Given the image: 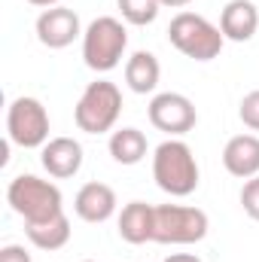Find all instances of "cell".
I'll return each instance as SVG.
<instances>
[{
    "label": "cell",
    "instance_id": "5",
    "mask_svg": "<svg viewBox=\"0 0 259 262\" xmlns=\"http://www.w3.org/2000/svg\"><path fill=\"white\" fill-rule=\"evenodd\" d=\"M119 113H122V92L110 79L89 82L85 92L79 95L76 107H73L76 128L85 131V134H107V131H113Z\"/></svg>",
    "mask_w": 259,
    "mask_h": 262
},
{
    "label": "cell",
    "instance_id": "25",
    "mask_svg": "<svg viewBox=\"0 0 259 262\" xmlns=\"http://www.w3.org/2000/svg\"><path fill=\"white\" fill-rule=\"evenodd\" d=\"M85 262H92V259H85Z\"/></svg>",
    "mask_w": 259,
    "mask_h": 262
},
{
    "label": "cell",
    "instance_id": "23",
    "mask_svg": "<svg viewBox=\"0 0 259 262\" xmlns=\"http://www.w3.org/2000/svg\"><path fill=\"white\" fill-rule=\"evenodd\" d=\"M162 6H171V9H183V6H189L192 0H159Z\"/></svg>",
    "mask_w": 259,
    "mask_h": 262
},
{
    "label": "cell",
    "instance_id": "12",
    "mask_svg": "<svg viewBox=\"0 0 259 262\" xmlns=\"http://www.w3.org/2000/svg\"><path fill=\"white\" fill-rule=\"evenodd\" d=\"M220 31L232 43H247L259 31V9L253 0H229L220 15Z\"/></svg>",
    "mask_w": 259,
    "mask_h": 262
},
{
    "label": "cell",
    "instance_id": "18",
    "mask_svg": "<svg viewBox=\"0 0 259 262\" xmlns=\"http://www.w3.org/2000/svg\"><path fill=\"white\" fill-rule=\"evenodd\" d=\"M119 3V12H122V18L134 25V28H143V25H153L156 21V15H159V9H162V3L159 0H116Z\"/></svg>",
    "mask_w": 259,
    "mask_h": 262
},
{
    "label": "cell",
    "instance_id": "20",
    "mask_svg": "<svg viewBox=\"0 0 259 262\" xmlns=\"http://www.w3.org/2000/svg\"><path fill=\"white\" fill-rule=\"evenodd\" d=\"M238 116H241V122L250 131H259V89L250 92V95H244V101L238 107Z\"/></svg>",
    "mask_w": 259,
    "mask_h": 262
},
{
    "label": "cell",
    "instance_id": "22",
    "mask_svg": "<svg viewBox=\"0 0 259 262\" xmlns=\"http://www.w3.org/2000/svg\"><path fill=\"white\" fill-rule=\"evenodd\" d=\"M165 262H201V259H198L195 253H171Z\"/></svg>",
    "mask_w": 259,
    "mask_h": 262
},
{
    "label": "cell",
    "instance_id": "17",
    "mask_svg": "<svg viewBox=\"0 0 259 262\" xmlns=\"http://www.w3.org/2000/svg\"><path fill=\"white\" fill-rule=\"evenodd\" d=\"M110 156L119 162V165H137V162H143L146 159V149H149V143H146V134L140 128H119L110 134Z\"/></svg>",
    "mask_w": 259,
    "mask_h": 262
},
{
    "label": "cell",
    "instance_id": "7",
    "mask_svg": "<svg viewBox=\"0 0 259 262\" xmlns=\"http://www.w3.org/2000/svg\"><path fill=\"white\" fill-rule=\"evenodd\" d=\"M6 137L21 149H43L49 143V113L37 98H15L6 110Z\"/></svg>",
    "mask_w": 259,
    "mask_h": 262
},
{
    "label": "cell",
    "instance_id": "14",
    "mask_svg": "<svg viewBox=\"0 0 259 262\" xmlns=\"http://www.w3.org/2000/svg\"><path fill=\"white\" fill-rule=\"evenodd\" d=\"M156 232V207L146 201H128L119 213V238L128 244H146Z\"/></svg>",
    "mask_w": 259,
    "mask_h": 262
},
{
    "label": "cell",
    "instance_id": "8",
    "mask_svg": "<svg viewBox=\"0 0 259 262\" xmlns=\"http://www.w3.org/2000/svg\"><path fill=\"white\" fill-rule=\"evenodd\" d=\"M153 128L165 131L171 137H183L195 128L198 122V113H195V104L180 95V92H159L153 101H149V110H146Z\"/></svg>",
    "mask_w": 259,
    "mask_h": 262
},
{
    "label": "cell",
    "instance_id": "2",
    "mask_svg": "<svg viewBox=\"0 0 259 262\" xmlns=\"http://www.w3.org/2000/svg\"><path fill=\"white\" fill-rule=\"evenodd\" d=\"M9 207L25 220V223H43L58 213H64V198L61 189L52 180H43L37 174H18L6 186Z\"/></svg>",
    "mask_w": 259,
    "mask_h": 262
},
{
    "label": "cell",
    "instance_id": "4",
    "mask_svg": "<svg viewBox=\"0 0 259 262\" xmlns=\"http://www.w3.org/2000/svg\"><path fill=\"white\" fill-rule=\"evenodd\" d=\"M168 40L177 52L192 61H213L223 52V31L198 12H177L168 25Z\"/></svg>",
    "mask_w": 259,
    "mask_h": 262
},
{
    "label": "cell",
    "instance_id": "11",
    "mask_svg": "<svg viewBox=\"0 0 259 262\" xmlns=\"http://www.w3.org/2000/svg\"><path fill=\"white\" fill-rule=\"evenodd\" d=\"M116 192H113V186H107V183H85L76 198H73V210H76V216L82 220V223H107L113 213H116Z\"/></svg>",
    "mask_w": 259,
    "mask_h": 262
},
{
    "label": "cell",
    "instance_id": "21",
    "mask_svg": "<svg viewBox=\"0 0 259 262\" xmlns=\"http://www.w3.org/2000/svg\"><path fill=\"white\" fill-rule=\"evenodd\" d=\"M0 262H31V253L21 244H6L0 250Z\"/></svg>",
    "mask_w": 259,
    "mask_h": 262
},
{
    "label": "cell",
    "instance_id": "1",
    "mask_svg": "<svg viewBox=\"0 0 259 262\" xmlns=\"http://www.w3.org/2000/svg\"><path fill=\"white\" fill-rule=\"evenodd\" d=\"M153 180L171 198H186L198 189V162L189 143L171 137L156 146L153 152Z\"/></svg>",
    "mask_w": 259,
    "mask_h": 262
},
{
    "label": "cell",
    "instance_id": "10",
    "mask_svg": "<svg viewBox=\"0 0 259 262\" xmlns=\"http://www.w3.org/2000/svg\"><path fill=\"white\" fill-rule=\"evenodd\" d=\"M40 162L46 168L49 177L55 180H67L76 177L82 168V146L73 137H52L43 149H40Z\"/></svg>",
    "mask_w": 259,
    "mask_h": 262
},
{
    "label": "cell",
    "instance_id": "6",
    "mask_svg": "<svg viewBox=\"0 0 259 262\" xmlns=\"http://www.w3.org/2000/svg\"><path fill=\"white\" fill-rule=\"evenodd\" d=\"M210 223L201 207L189 204H159L156 207V232L153 241L159 244H198L204 241Z\"/></svg>",
    "mask_w": 259,
    "mask_h": 262
},
{
    "label": "cell",
    "instance_id": "3",
    "mask_svg": "<svg viewBox=\"0 0 259 262\" xmlns=\"http://www.w3.org/2000/svg\"><path fill=\"white\" fill-rule=\"evenodd\" d=\"M125 49H128V31L113 15H101L82 31V61L95 73H110L113 67H119Z\"/></svg>",
    "mask_w": 259,
    "mask_h": 262
},
{
    "label": "cell",
    "instance_id": "9",
    "mask_svg": "<svg viewBox=\"0 0 259 262\" xmlns=\"http://www.w3.org/2000/svg\"><path fill=\"white\" fill-rule=\"evenodd\" d=\"M79 34H82L79 15L73 9H67V6L43 9L40 18H37V40L46 49H67Z\"/></svg>",
    "mask_w": 259,
    "mask_h": 262
},
{
    "label": "cell",
    "instance_id": "19",
    "mask_svg": "<svg viewBox=\"0 0 259 262\" xmlns=\"http://www.w3.org/2000/svg\"><path fill=\"white\" fill-rule=\"evenodd\" d=\"M241 207H244V213L250 220L259 223V174L244 183V189H241Z\"/></svg>",
    "mask_w": 259,
    "mask_h": 262
},
{
    "label": "cell",
    "instance_id": "13",
    "mask_svg": "<svg viewBox=\"0 0 259 262\" xmlns=\"http://www.w3.org/2000/svg\"><path fill=\"white\" fill-rule=\"evenodd\" d=\"M223 165L232 177L250 180L259 174V137L256 134H235L223 149Z\"/></svg>",
    "mask_w": 259,
    "mask_h": 262
},
{
    "label": "cell",
    "instance_id": "16",
    "mask_svg": "<svg viewBox=\"0 0 259 262\" xmlns=\"http://www.w3.org/2000/svg\"><path fill=\"white\" fill-rule=\"evenodd\" d=\"M25 235L37 250H49V253L61 250L70 241V220H67V213H58L43 223H25Z\"/></svg>",
    "mask_w": 259,
    "mask_h": 262
},
{
    "label": "cell",
    "instance_id": "24",
    "mask_svg": "<svg viewBox=\"0 0 259 262\" xmlns=\"http://www.w3.org/2000/svg\"><path fill=\"white\" fill-rule=\"evenodd\" d=\"M31 6H40V9H52V6H58L61 0H28Z\"/></svg>",
    "mask_w": 259,
    "mask_h": 262
},
{
    "label": "cell",
    "instance_id": "15",
    "mask_svg": "<svg viewBox=\"0 0 259 262\" xmlns=\"http://www.w3.org/2000/svg\"><path fill=\"white\" fill-rule=\"evenodd\" d=\"M159 76H162V67H159V58L146 49L134 52L128 61H125V82L134 95H149L156 92L159 85Z\"/></svg>",
    "mask_w": 259,
    "mask_h": 262
}]
</instances>
